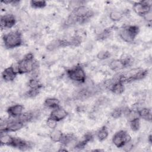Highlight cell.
I'll return each mask as SVG.
<instances>
[{
  "mask_svg": "<svg viewBox=\"0 0 152 152\" xmlns=\"http://www.w3.org/2000/svg\"><path fill=\"white\" fill-rule=\"evenodd\" d=\"M15 68L18 74L30 73L38 68V64L34 59L33 55L29 53L18 62Z\"/></svg>",
  "mask_w": 152,
  "mask_h": 152,
  "instance_id": "6da1fadb",
  "label": "cell"
},
{
  "mask_svg": "<svg viewBox=\"0 0 152 152\" xmlns=\"http://www.w3.org/2000/svg\"><path fill=\"white\" fill-rule=\"evenodd\" d=\"M2 40L5 47L7 49L19 47L23 43L22 35L19 31H13L4 34Z\"/></svg>",
  "mask_w": 152,
  "mask_h": 152,
  "instance_id": "7a4b0ae2",
  "label": "cell"
},
{
  "mask_svg": "<svg viewBox=\"0 0 152 152\" xmlns=\"http://www.w3.org/2000/svg\"><path fill=\"white\" fill-rule=\"evenodd\" d=\"M72 13L77 17V22L80 24L87 23L94 15L93 11L84 5L73 10Z\"/></svg>",
  "mask_w": 152,
  "mask_h": 152,
  "instance_id": "3957f363",
  "label": "cell"
},
{
  "mask_svg": "<svg viewBox=\"0 0 152 152\" xmlns=\"http://www.w3.org/2000/svg\"><path fill=\"white\" fill-rule=\"evenodd\" d=\"M139 33V27L135 25L124 27L119 32L120 37L125 42H132Z\"/></svg>",
  "mask_w": 152,
  "mask_h": 152,
  "instance_id": "277c9868",
  "label": "cell"
},
{
  "mask_svg": "<svg viewBox=\"0 0 152 152\" xmlns=\"http://www.w3.org/2000/svg\"><path fill=\"white\" fill-rule=\"evenodd\" d=\"M68 77L72 81L79 83H84L86 81V74L82 66L77 65L66 70Z\"/></svg>",
  "mask_w": 152,
  "mask_h": 152,
  "instance_id": "5b68a950",
  "label": "cell"
},
{
  "mask_svg": "<svg viewBox=\"0 0 152 152\" xmlns=\"http://www.w3.org/2000/svg\"><path fill=\"white\" fill-rule=\"evenodd\" d=\"M131 138L130 135L124 130H121L116 132L112 137L113 144L118 148H122L124 145L130 141Z\"/></svg>",
  "mask_w": 152,
  "mask_h": 152,
  "instance_id": "8992f818",
  "label": "cell"
},
{
  "mask_svg": "<svg viewBox=\"0 0 152 152\" xmlns=\"http://www.w3.org/2000/svg\"><path fill=\"white\" fill-rule=\"evenodd\" d=\"M151 1H148L135 2L133 5L132 9L137 14L143 17L145 14L151 10Z\"/></svg>",
  "mask_w": 152,
  "mask_h": 152,
  "instance_id": "52a82bcc",
  "label": "cell"
},
{
  "mask_svg": "<svg viewBox=\"0 0 152 152\" xmlns=\"http://www.w3.org/2000/svg\"><path fill=\"white\" fill-rule=\"evenodd\" d=\"M132 61L130 58L113 59L109 63V68L113 71H119L130 65Z\"/></svg>",
  "mask_w": 152,
  "mask_h": 152,
  "instance_id": "ba28073f",
  "label": "cell"
},
{
  "mask_svg": "<svg viewBox=\"0 0 152 152\" xmlns=\"http://www.w3.org/2000/svg\"><path fill=\"white\" fill-rule=\"evenodd\" d=\"M16 23L15 16L11 14H7L1 17V27L2 29L12 28Z\"/></svg>",
  "mask_w": 152,
  "mask_h": 152,
  "instance_id": "9c48e42d",
  "label": "cell"
},
{
  "mask_svg": "<svg viewBox=\"0 0 152 152\" xmlns=\"http://www.w3.org/2000/svg\"><path fill=\"white\" fill-rule=\"evenodd\" d=\"M68 115V112L59 106L56 109H52V111L50 112L49 117L55 119L57 122H59L66 118Z\"/></svg>",
  "mask_w": 152,
  "mask_h": 152,
  "instance_id": "30bf717a",
  "label": "cell"
},
{
  "mask_svg": "<svg viewBox=\"0 0 152 152\" xmlns=\"http://www.w3.org/2000/svg\"><path fill=\"white\" fill-rule=\"evenodd\" d=\"M18 74L16 68L12 66L5 68L2 72V77L5 81L9 82L13 81Z\"/></svg>",
  "mask_w": 152,
  "mask_h": 152,
  "instance_id": "8fae6325",
  "label": "cell"
},
{
  "mask_svg": "<svg viewBox=\"0 0 152 152\" xmlns=\"http://www.w3.org/2000/svg\"><path fill=\"white\" fill-rule=\"evenodd\" d=\"M24 106L22 104H17L10 106L7 109V113L10 117H17L23 113Z\"/></svg>",
  "mask_w": 152,
  "mask_h": 152,
  "instance_id": "7c38bea8",
  "label": "cell"
},
{
  "mask_svg": "<svg viewBox=\"0 0 152 152\" xmlns=\"http://www.w3.org/2000/svg\"><path fill=\"white\" fill-rule=\"evenodd\" d=\"M14 137L9 135L8 132H1L0 144L1 145L11 146Z\"/></svg>",
  "mask_w": 152,
  "mask_h": 152,
  "instance_id": "4fadbf2b",
  "label": "cell"
},
{
  "mask_svg": "<svg viewBox=\"0 0 152 152\" xmlns=\"http://www.w3.org/2000/svg\"><path fill=\"white\" fill-rule=\"evenodd\" d=\"M64 134L59 129H52V131L50 132L49 137L51 140L55 142H60L63 137Z\"/></svg>",
  "mask_w": 152,
  "mask_h": 152,
  "instance_id": "5bb4252c",
  "label": "cell"
},
{
  "mask_svg": "<svg viewBox=\"0 0 152 152\" xmlns=\"http://www.w3.org/2000/svg\"><path fill=\"white\" fill-rule=\"evenodd\" d=\"M125 90L124 83L120 81L115 82L112 86L111 87L110 90L115 94H122Z\"/></svg>",
  "mask_w": 152,
  "mask_h": 152,
  "instance_id": "9a60e30c",
  "label": "cell"
},
{
  "mask_svg": "<svg viewBox=\"0 0 152 152\" xmlns=\"http://www.w3.org/2000/svg\"><path fill=\"white\" fill-rule=\"evenodd\" d=\"M139 116L140 118H142L147 121H151V109L147 107H142L138 109Z\"/></svg>",
  "mask_w": 152,
  "mask_h": 152,
  "instance_id": "2e32d148",
  "label": "cell"
},
{
  "mask_svg": "<svg viewBox=\"0 0 152 152\" xmlns=\"http://www.w3.org/2000/svg\"><path fill=\"white\" fill-rule=\"evenodd\" d=\"M44 105L49 109H56L59 107V101L56 98H48L45 100Z\"/></svg>",
  "mask_w": 152,
  "mask_h": 152,
  "instance_id": "e0dca14e",
  "label": "cell"
},
{
  "mask_svg": "<svg viewBox=\"0 0 152 152\" xmlns=\"http://www.w3.org/2000/svg\"><path fill=\"white\" fill-rule=\"evenodd\" d=\"M126 118L127 121L129 122L132 121H134L137 119H139L140 116H139V113H138V110L135 109H132L129 110L126 112V113L125 114Z\"/></svg>",
  "mask_w": 152,
  "mask_h": 152,
  "instance_id": "ac0fdd59",
  "label": "cell"
},
{
  "mask_svg": "<svg viewBox=\"0 0 152 152\" xmlns=\"http://www.w3.org/2000/svg\"><path fill=\"white\" fill-rule=\"evenodd\" d=\"M108 135L109 131L107 128L105 126L100 128L96 133V137L100 141H103L104 140H105L107 138Z\"/></svg>",
  "mask_w": 152,
  "mask_h": 152,
  "instance_id": "d6986e66",
  "label": "cell"
},
{
  "mask_svg": "<svg viewBox=\"0 0 152 152\" xmlns=\"http://www.w3.org/2000/svg\"><path fill=\"white\" fill-rule=\"evenodd\" d=\"M123 17V14L121 11L118 10H112L109 13V18L113 21H119Z\"/></svg>",
  "mask_w": 152,
  "mask_h": 152,
  "instance_id": "ffe728a7",
  "label": "cell"
},
{
  "mask_svg": "<svg viewBox=\"0 0 152 152\" xmlns=\"http://www.w3.org/2000/svg\"><path fill=\"white\" fill-rule=\"evenodd\" d=\"M30 5L32 8L35 9L43 8L46 5V2L45 1H36L32 0L30 2Z\"/></svg>",
  "mask_w": 152,
  "mask_h": 152,
  "instance_id": "44dd1931",
  "label": "cell"
},
{
  "mask_svg": "<svg viewBox=\"0 0 152 152\" xmlns=\"http://www.w3.org/2000/svg\"><path fill=\"white\" fill-rule=\"evenodd\" d=\"M111 54L107 50H102L97 54V58L100 60H105L110 58Z\"/></svg>",
  "mask_w": 152,
  "mask_h": 152,
  "instance_id": "7402d4cb",
  "label": "cell"
},
{
  "mask_svg": "<svg viewBox=\"0 0 152 152\" xmlns=\"http://www.w3.org/2000/svg\"><path fill=\"white\" fill-rule=\"evenodd\" d=\"M28 85L30 88H42V86L40 83V82L38 80H37L36 79L33 78L29 80V81L28 83Z\"/></svg>",
  "mask_w": 152,
  "mask_h": 152,
  "instance_id": "603a6c76",
  "label": "cell"
},
{
  "mask_svg": "<svg viewBox=\"0 0 152 152\" xmlns=\"http://www.w3.org/2000/svg\"><path fill=\"white\" fill-rule=\"evenodd\" d=\"M129 125L132 131H138L140 127V118L129 122Z\"/></svg>",
  "mask_w": 152,
  "mask_h": 152,
  "instance_id": "cb8c5ba5",
  "label": "cell"
},
{
  "mask_svg": "<svg viewBox=\"0 0 152 152\" xmlns=\"http://www.w3.org/2000/svg\"><path fill=\"white\" fill-rule=\"evenodd\" d=\"M41 88H30V90L27 92L26 95L27 97H35L40 93Z\"/></svg>",
  "mask_w": 152,
  "mask_h": 152,
  "instance_id": "d4e9b609",
  "label": "cell"
},
{
  "mask_svg": "<svg viewBox=\"0 0 152 152\" xmlns=\"http://www.w3.org/2000/svg\"><path fill=\"white\" fill-rule=\"evenodd\" d=\"M122 109L121 108H116L112 110L110 113L111 116L114 119H118L120 118L122 115Z\"/></svg>",
  "mask_w": 152,
  "mask_h": 152,
  "instance_id": "484cf974",
  "label": "cell"
},
{
  "mask_svg": "<svg viewBox=\"0 0 152 152\" xmlns=\"http://www.w3.org/2000/svg\"><path fill=\"white\" fill-rule=\"evenodd\" d=\"M57 123L58 122L56 121H55V119L50 117H49L46 120V125L51 129H53L56 128L57 126Z\"/></svg>",
  "mask_w": 152,
  "mask_h": 152,
  "instance_id": "4316f807",
  "label": "cell"
},
{
  "mask_svg": "<svg viewBox=\"0 0 152 152\" xmlns=\"http://www.w3.org/2000/svg\"><path fill=\"white\" fill-rule=\"evenodd\" d=\"M84 1H70L69 2V5L73 9H75L77 8V7H80V6H81V5H84Z\"/></svg>",
  "mask_w": 152,
  "mask_h": 152,
  "instance_id": "83f0119b",
  "label": "cell"
},
{
  "mask_svg": "<svg viewBox=\"0 0 152 152\" xmlns=\"http://www.w3.org/2000/svg\"><path fill=\"white\" fill-rule=\"evenodd\" d=\"M133 147H134V144H133V142H132V141L131 140L130 141L126 142L122 148H123L124 151H129L132 149Z\"/></svg>",
  "mask_w": 152,
  "mask_h": 152,
  "instance_id": "f1b7e54d",
  "label": "cell"
},
{
  "mask_svg": "<svg viewBox=\"0 0 152 152\" xmlns=\"http://www.w3.org/2000/svg\"><path fill=\"white\" fill-rule=\"evenodd\" d=\"M144 20L148 22V23H151L152 20V12L151 10H150L149 12H148L147 14H145L143 17H142Z\"/></svg>",
  "mask_w": 152,
  "mask_h": 152,
  "instance_id": "f546056e",
  "label": "cell"
},
{
  "mask_svg": "<svg viewBox=\"0 0 152 152\" xmlns=\"http://www.w3.org/2000/svg\"><path fill=\"white\" fill-rule=\"evenodd\" d=\"M148 141H149L150 143H151L152 141H151V135H150L149 137H148Z\"/></svg>",
  "mask_w": 152,
  "mask_h": 152,
  "instance_id": "4dcf8cb0",
  "label": "cell"
}]
</instances>
